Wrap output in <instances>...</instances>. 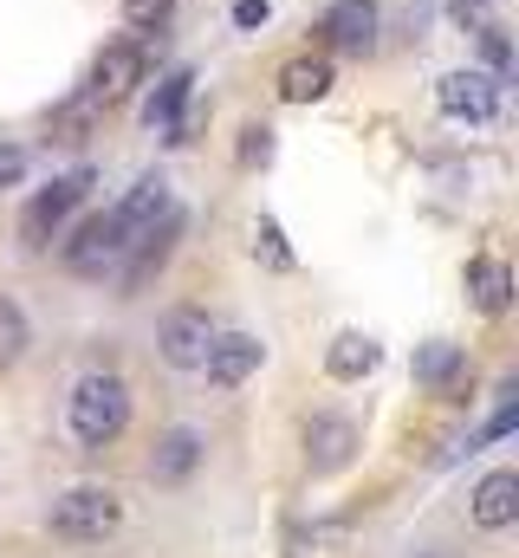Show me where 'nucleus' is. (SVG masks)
<instances>
[{"instance_id":"obj_4","label":"nucleus","mask_w":519,"mask_h":558,"mask_svg":"<svg viewBox=\"0 0 519 558\" xmlns=\"http://www.w3.org/2000/svg\"><path fill=\"white\" fill-rule=\"evenodd\" d=\"M85 189H92V169H72V175H59L52 189H39L33 202H26V215H20V241L26 247H52V234L72 221V208L85 202Z\"/></svg>"},{"instance_id":"obj_13","label":"nucleus","mask_w":519,"mask_h":558,"mask_svg":"<svg viewBox=\"0 0 519 558\" xmlns=\"http://www.w3.org/2000/svg\"><path fill=\"white\" fill-rule=\"evenodd\" d=\"M318 33L338 46V52H371L377 46V0H331Z\"/></svg>"},{"instance_id":"obj_18","label":"nucleus","mask_w":519,"mask_h":558,"mask_svg":"<svg viewBox=\"0 0 519 558\" xmlns=\"http://www.w3.org/2000/svg\"><path fill=\"white\" fill-rule=\"evenodd\" d=\"M468 299H474V312H487V318H500L507 305H514V267L507 260H468Z\"/></svg>"},{"instance_id":"obj_2","label":"nucleus","mask_w":519,"mask_h":558,"mask_svg":"<svg viewBox=\"0 0 519 558\" xmlns=\"http://www.w3.org/2000/svg\"><path fill=\"white\" fill-rule=\"evenodd\" d=\"M52 539H72V546H92V539H111L124 526V500L111 487H65L46 513Z\"/></svg>"},{"instance_id":"obj_20","label":"nucleus","mask_w":519,"mask_h":558,"mask_svg":"<svg viewBox=\"0 0 519 558\" xmlns=\"http://www.w3.org/2000/svg\"><path fill=\"white\" fill-rule=\"evenodd\" d=\"M26 344H33V325H26L20 299H7V292H0V371H7V364H20V357H26Z\"/></svg>"},{"instance_id":"obj_12","label":"nucleus","mask_w":519,"mask_h":558,"mask_svg":"<svg viewBox=\"0 0 519 558\" xmlns=\"http://www.w3.org/2000/svg\"><path fill=\"white\" fill-rule=\"evenodd\" d=\"M468 520L481 526V533H507L519 520V474L514 468H494L474 494H468Z\"/></svg>"},{"instance_id":"obj_15","label":"nucleus","mask_w":519,"mask_h":558,"mask_svg":"<svg viewBox=\"0 0 519 558\" xmlns=\"http://www.w3.org/2000/svg\"><path fill=\"white\" fill-rule=\"evenodd\" d=\"M415 384H429V390L455 397V390L468 384V357H461V344H448V338H429V344L415 351Z\"/></svg>"},{"instance_id":"obj_19","label":"nucleus","mask_w":519,"mask_h":558,"mask_svg":"<svg viewBox=\"0 0 519 558\" xmlns=\"http://www.w3.org/2000/svg\"><path fill=\"white\" fill-rule=\"evenodd\" d=\"M325 92H331V59H312V52H305V59H292V65L279 72V98H286V105H318Z\"/></svg>"},{"instance_id":"obj_27","label":"nucleus","mask_w":519,"mask_h":558,"mask_svg":"<svg viewBox=\"0 0 519 558\" xmlns=\"http://www.w3.org/2000/svg\"><path fill=\"white\" fill-rule=\"evenodd\" d=\"M415 558H435V553H415Z\"/></svg>"},{"instance_id":"obj_6","label":"nucleus","mask_w":519,"mask_h":558,"mask_svg":"<svg viewBox=\"0 0 519 558\" xmlns=\"http://www.w3.org/2000/svg\"><path fill=\"white\" fill-rule=\"evenodd\" d=\"M435 105H442V118H455V124H494V118H500V85H494L487 72H448V78L435 85Z\"/></svg>"},{"instance_id":"obj_17","label":"nucleus","mask_w":519,"mask_h":558,"mask_svg":"<svg viewBox=\"0 0 519 558\" xmlns=\"http://www.w3.org/2000/svg\"><path fill=\"white\" fill-rule=\"evenodd\" d=\"M377 364H384V351H377V338H364V331H338L331 351H325V371H331L338 384H364Z\"/></svg>"},{"instance_id":"obj_21","label":"nucleus","mask_w":519,"mask_h":558,"mask_svg":"<svg viewBox=\"0 0 519 558\" xmlns=\"http://www.w3.org/2000/svg\"><path fill=\"white\" fill-rule=\"evenodd\" d=\"M254 254L266 260V267H273V274H286V267H292V247H286V234H279V221H273V215H260Z\"/></svg>"},{"instance_id":"obj_9","label":"nucleus","mask_w":519,"mask_h":558,"mask_svg":"<svg viewBox=\"0 0 519 558\" xmlns=\"http://www.w3.org/2000/svg\"><path fill=\"white\" fill-rule=\"evenodd\" d=\"M202 454H208L202 428L176 422V428H162V435H156V454H149V481H156V487H182V481L202 468Z\"/></svg>"},{"instance_id":"obj_1","label":"nucleus","mask_w":519,"mask_h":558,"mask_svg":"<svg viewBox=\"0 0 519 558\" xmlns=\"http://www.w3.org/2000/svg\"><path fill=\"white\" fill-rule=\"evenodd\" d=\"M124 422H130V390H124V377H111V371H92V377H79V384H72L65 428H72V441H79V448H111V441L124 435Z\"/></svg>"},{"instance_id":"obj_22","label":"nucleus","mask_w":519,"mask_h":558,"mask_svg":"<svg viewBox=\"0 0 519 558\" xmlns=\"http://www.w3.org/2000/svg\"><path fill=\"white\" fill-rule=\"evenodd\" d=\"M176 13V0H124V20L130 26H162Z\"/></svg>"},{"instance_id":"obj_7","label":"nucleus","mask_w":519,"mask_h":558,"mask_svg":"<svg viewBox=\"0 0 519 558\" xmlns=\"http://www.w3.org/2000/svg\"><path fill=\"white\" fill-rule=\"evenodd\" d=\"M358 448H364V435H358L351 416H312L305 422V468L312 474H345L358 461Z\"/></svg>"},{"instance_id":"obj_26","label":"nucleus","mask_w":519,"mask_h":558,"mask_svg":"<svg viewBox=\"0 0 519 558\" xmlns=\"http://www.w3.org/2000/svg\"><path fill=\"white\" fill-rule=\"evenodd\" d=\"M474 7H481V0H455V13H461V20H468V13H474Z\"/></svg>"},{"instance_id":"obj_24","label":"nucleus","mask_w":519,"mask_h":558,"mask_svg":"<svg viewBox=\"0 0 519 558\" xmlns=\"http://www.w3.org/2000/svg\"><path fill=\"white\" fill-rule=\"evenodd\" d=\"M26 162H33V156H26L20 143H0V189H20V182H26Z\"/></svg>"},{"instance_id":"obj_8","label":"nucleus","mask_w":519,"mask_h":558,"mask_svg":"<svg viewBox=\"0 0 519 558\" xmlns=\"http://www.w3.org/2000/svg\"><path fill=\"white\" fill-rule=\"evenodd\" d=\"M260 357H266V344H260L254 331H215V344H208L202 371H208V384H215V390H241V384L260 371Z\"/></svg>"},{"instance_id":"obj_5","label":"nucleus","mask_w":519,"mask_h":558,"mask_svg":"<svg viewBox=\"0 0 519 558\" xmlns=\"http://www.w3.org/2000/svg\"><path fill=\"white\" fill-rule=\"evenodd\" d=\"M208 344H215V318H208L202 305H176V312H162V325H156V351H162L169 371H202Z\"/></svg>"},{"instance_id":"obj_25","label":"nucleus","mask_w":519,"mask_h":558,"mask_svg":"<svg viewBox=\"0 0 519 558\" xmlns=\"http://www.w3.org/2000/svg\"><path fill=\"white\" fill-rule=\"evenodd\" d=\"M266 20H273V7H266V0H234V26H248V33H254V26H266Z\"/></svg>"},{"instance_id":"obj_10","label":"nucleus","mask_w":519,"mask_h":558,"mask_svg":"<svg viewBox=\"0 0 519 558\" xmlns=\"http://www.w3.org/2000/svg\"><path fill=\"white\" fill-rule=\"evenodd\" d=\"M176 234H182V208H176V215H162V221H156L149 234H136V241H130L124 299H136V292H143L149 279H156V274H162V267H169V254H176Z\"/></svg>"},{"instance_id":"obj_16","label":"nucleus","mask_w":519,"mask_h":558,"mask_svg":"<svg viewBox=\"0 0 519 558\" xmlns=\"http://www.w3.org/2000/svg\"><path fill=\"white\" fill-rule=\"evenodd\" d=\"M189 85H195L189 72H169V78L156 85V98L143 105V124H149V131H162L169 143H189V124H182V105H189Z\"/></svg>"},{"instance_id":"obj_23","label":"nucleus","mask_w":519,"mask_h":558,"mask_svg":"<svg viewBox=\"0 0 519 558\" xmlns=\"http://www.w3.org/2000/svg\"><path fill=\"white\" fill-rule=\"evenodd\" d=\"M241 162H248V169H254V162H273V131H266V124H248V131H241Z\"/></svg>"},{"instance_id":"obj_11","label":"nucleus","mask_w":519,"mask_h":558,"mask_svg":"<svg viewBox=\"0 0 519 558\" xmlns=\"http://www.w3.org/2000/svg\"><path fill=\"white\" fill-rule=\"evenodd\" d=\"M143 85V46L136 39H111L105 52H98V65H92V98L98 105H118Z\"/></svg>"},{"instance_id":"obj_14","label":"nucleus","mask_w":519,"mask_h":558,"mask_svg":"<svg viewBox=\"0 0 519 558\" xmlns=\"http://www.w3.org/2000/svg\"><path fill=\"white\" fill-rule=\"evenodd\" d=\"M111 215L124 221V234L136 241V234H149L162 215H176V195H169V182H162V175H136V189H130Z\"/></svg>"},{"instance_id":"obj_3","label":"nucleus","mask_w":519,"mask_h":558,"mask_svg":"<svg viewBox=\"0 0 519 558\" xmlns=\"http://www.w3.org/2000/svg\"><path fill=\"white\" fill-rule=\"evenodd\" d=\"M124 254H130V234H124L118 215H85V221L72 228V241L59 247L65 274H79V279H105Z\"/></svg>"}]
</instances>
